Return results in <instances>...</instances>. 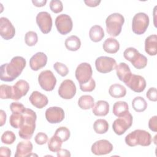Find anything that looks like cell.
Wrapping results in <instances>:
<instances>
[{"mask_svg":"<svg viewBox=\"0 0 157 157\" xmlns=\"http://www.w3.org/2000/svg\"><path fill=\"white\" fill-rule=\"evenodd\" d=\"M26 64V59L23 57L14 56L9 63L1 66V80L4 82H12L21 74Z\"/></svg>","mask_w":157,"mask_h":157,"instance_id":"6da1fadb","label":"cell"},{"mask_svg":"<svg viewBox=\"0 0 157 157\" xmlns=\"http://www.w3.org/2000/svg\"><path fill=\"white\" fill-rule=\"evenodd\" d=\"M24 120L20 128L18 135L23 139H30L36 129V121L37 115L36 112L32 109L26 108L23 113Z\"/></svg>","mask_w":157,"mask_h":157,"instance_id":"7a4b0ae2","label":"cell"},{"mask_svg":"<svg viewBox=\"0 0 157 157\" xmlns=\"http://www.w3.org/2000/svg\"><path fill=\"white\" fill-rule=\"evenodd\" d=\"M125 142L129 147L149 146L152 141L151 134L142 129H136L125 137Z\"/></svg>","mask_w":157,"mask_h":157,"instance_id":"3957f363","label":"cell"},{"mask_svg":"<svg viewBox=\"0 0 157 157\" xmlns=\"http://www.w3.org/2000/svg\"><path fill=\"white\" fill-rule=\"evenodd\" d=\"M124 22V18L120 13H113L109 15L106 20V31L108 34L112 37L118 36L122 29Z\"/></svg>","mask_w":157,"mask_h":157,"instance_id":"277c9868","label":"cell"},{"mask_svg":"<svg viewBox=\"0 0 157 157\" xmlns=\"http://www.w3.org/2000/svg\"><path fill=\"white\" fill-rule=\"evenodd\" d=\"M123 56L126 60L130 61L133 66L137 69H143L147 64V57L140 53L134 47L127 48L123 52Z\"/></svg>","mask_w":157,"mask_h":157,"instance_id":"5b68a950","label":"cell"},{"mask_svg":"<svg viewBox=\"0 0 157 157\" xmlns=\"http://www.w3.org/2000/svg\"><path fill=\"white\" fill-rule=\"evenodd\" d=\"M149 25V17L144 12L136 13L132 18V30L137 35L144 34Z\"/></svg>","mask_w":157,"mask_h":157,"instance_id":"8992f818","label":"cell"},{"mask_svg":"<svg viewBox=\"0 0 157 157\" xmlns=\"http://www.w3.org/2000/svg\"><path fill=\"white\" fill-rule=\"evenodd\" d=\"M132 121L133 117L129 112L124 115L118 117L113 121L112 124L114 132L118 136L123 134L132 126Z\"/></svg>","mask_w":157,"mask_h":157,"instance_id":"52a82bcc","label":"cell"},{"mask_svg":"<svg viewBox=\"0 0 157 157\" xmlns=\"http://www.w3.org/2000/svg\"><path fill=\"white\" fill-rule=\"evenodd\" d=\"M38 82L42 89L46 91H51L55 87L56 78L51 71L45 70L39 74Z\"/></svg>","mask_w":157,"mask_h":157,"instance_id":"ba28073f","label":"cell"},{"mask_svg":"<svg viewBox=\"0 0 157 157\" xmlns=\"http://www.w3.org/2000/svg\"><path fill=\"white\" fill-rule=\"evenodd\" d=\"M95 66L99 72L105 74L115 69L117 62L115 59L112 57L101 56L96 58Z\"/></svg>","mask_w":157,"mask_h":157,"instance_id":"9c48e42d","label":"cell"},{"mask_svg":"<svg viewBox=\"0 0 157 157\" xmlns=\"http://www.w3.org/2000/svg\"><path fill=\"white\" fill-rule=\"evenodd\" d=\"M55 26L57 31L61 34L66 35L72 29L73 23L72 18L67 14H60L55 19Z\"/></svg>","mask_w":157,"mask_h":157,"instance_id":"30bf717a","label":"cell"},{"mask_svg":"<svg viewBox=\"0 0 157 157\" xmlns=\"http://www.w3.org/2000/svg\"><path fill=\"white\" fill-rule=\"evenodd\" d=\"M93 71L91 65L88 63H82L76 68L75 78L80 84L88 82L92 77Z\"/></svg>","mask_w":157,"mask_h":157,"instance_id":"8fae6325","label":"cell"},{"mask_svg":"<svg viewBox=\"0 0 157 157\" xmlns=\"http://www.w3.org/2000/svg\"><path fill=\"white\" fill-rule=\"evenodd\" d=\"M76 86L70 79L63 80L58 90L59 96L64 99H71L76 94Z\"/></svg>","mask_w":157,"mask_h":157,"instance_id":"7c38bea8","label":"cell"},{"mask_svg":"<svg viewBox=\"0 0 157 157\" xmlns=\"http://www.w3.org/2000/svg\"><path fill=\"white\" fill-rule=\"evenodd\" d=\"M36 23L44 34L50 32L52 27V18L50 14L47 12H40L36 16Z\"/></svg>","mask_w":157,"mask_h":157,"instance_id":"4fadbf2b","label":"cell"},{"mask_svg":"<svg viewBox=\"0 0 157 157\" xmlns=\"http://www.w3.org/2000/svg\"><path fill=\"white\" fill-rule=\"evenodd\" d=\"M113 150L112 144L107 140L101 139L96 141L91 148V152L95 155H104L110 153Z\"/></svg>","mask_w":157,"mask_h":157,"instance_id":"5bb4252c","label":"cell"},{"mask_svg":"<svg viewBox=\"0 0 157 157\" xmlns=\"http://www.w3.org/2000/svg\"><path fill=\"white\" fill-rule=\"evenodd\" d=\"M0 34L5 40L12 39L15 34V29L6 17L0 18Z\"/></svg>","mask_w":157,"mask_h":157,"instance_id":"9a60e30c","label":"cell"},{"mask_svg":"<svg viewBox=\"0 0 157 157\" xmlns=\"http://www.w3.org/2000/svg\"><path fill=\"white\" fill-rule=\"evenodd\" d=\"M64 110L59 107H50L45 111V118L52 124L61 122L64 118Z\"/></svg>","mask_w":157,"mask_h":157,"instance_id":"2e32d148","label":"cell"},{"mask_svg":"<svg viewBox=\"0 0 157 157\" xmlns=\"http://www.w3.org/2000/svg\"><path fill=\"white\" fill-rule=\"evenodd\" d=\"M146 80L141 75L132 74L126 83L131 90L136 93L142 92L146 87Z\"/></svg>","mask_w":157,"mask_h":157,"instance_id":"e0dca14e","label":"cell"},{"mask_svg":"<svg viewBox=\"0 0 157 157\" xmlns=\"http://www.w3.org/2000/svg\"><path fill=\"white\" fill-rule=\"evenodd\" d=\"M13 95L12 99L18 101L25 96L29 90V83L25 80H19L12 86Z\"/></svg>","mask_w":157,"mask_h":157,"instance_id":"ac0fdd59","label":"cell"},{"mask_svg":"<svg viewBox=\"0 0 157 157\" xmlns=\"http://www.w3.org/2000/svg\"><path fill=\"white\" fill-rule=\"evenodd\" d=\"M47 63V56L44 52H37L29 59V66L33 71H37L44 67Z\"/></svg>","mask_w":157,"mask_h":157,"instance_id":"d6986e66","label":"cell"},{"mask_svg":"<svg viewBox=\"0 0 157 157\" xmlns=\"http://www.w3.org/2000/svg\"><path fill=\"white\" fill-rule=\"evenodd\" d=\"M29 100L31 104L37 109H42L48 102L47 97L37 91H34L30 95Z\"/></svg>","mask_w":157,"mask_h":157,"instance_id":"ffe728a7","label":"cell"},{"mask_svg":"<svg viewBox=\"0 0 157 157\" xmlns=\"http://www.w3.org/2000/svg\"><path fill=\"white\" fill-rule=\"evenodd\" d=\"M33 146L32 143L29 140L21 141L17 145L15 157H26L30 156L32 153Z\"/></svg>","mask_w":157,"mask_h":157,"instance_id":"44dd1931","label":"cell"},{"mask_svg":"<svg viewBox=\"0 0 157 157\" xmlns=\"http://www.w3.org/2000/svg\"><path fill=\"white\" fill-rule=\"evenodd\" d=\"M115 70L119 80L126 84L132 75L129 66L125 63H120L116 66Z\"/></svg>","mask_w":157,"mask_h":157,"instance_id":"7402d4cb","label":"cell"},{"mask_svg":"<svg viewBox=\"0 0 157 157\" xmlns=\"http://www.w3.org/2000/svg\"><path fill=\"white\" fill-rule=\"evenodd\" d=\"M145 52L150 55L155 56L157 53V36L152 34L148 36L145 40Z\"/></svg>","mask_w":157,"mask_h":157,"instance_id":"603a6c76","label":"cell"},{"mask_svg":"<svg viewBox=\"0 0 157 157\" xmlns=\"http://www.w3.org/2000/svg\"><path fill=\"white\" fill-rule=\"evenodd\" d=\"M92 112L96 116H105L109 112V104L105 101H98L93 106Z\"/></svg>","mask_w":157,"mask_h":157,"instance_id":"cb8c5ba5","label":"cell"},{"mask_svg":"<svg viewBox=\"0 0 157 157\" xmlns=\"http://www.w3.org/2000/svg\"><path fill=\"white\" fill-rule=\"evenodd\" d=\"M102 47L105 52L114 54L119 50L120 44L117 39L113 37H109L104 42Z\"/></svg>","mask_w":157,"mask_h":157,"instance_id":"d4e9b609","label":"cell"},{"mask_svg":"<svg viewBox=\"0 0 157 157\" xmlns=\"http://www.w3.org/2000/svg\"><path fill=\"white\" fill-rule=\"evenodd\" d=\"M89 36L93 42H99L104 37V29L99 25H94L90 29Z\"/></svg>","mask_w":157,"mask_h":157,"instance_id":"484cf974","label":"cell"},{"mask_svg":"<svg viewBox=\"0 0 157 157\" xmlns=\"http://www.w3.org/2000/svg\"><path fill=\"white\" fill-rule=\"evenodd\" d=\"M113 113L118 117H120L124 115L127 112H129V106L125 101H117L113 105L112 109Z\"/></svg>","mask_w":157,"mask_h":157,"instance_id":"4316f807","label":"cell"},{"mask_svg":"<svg viewBox=\"0 0 157 157\" xmlns=\"http://www.w3.org/2000/svg\"><path fill=\"white\" fill-rule=\"evenodd\" d=\"M64 44L68 50L75 52L80 48L81 41L77 36L72 35L66 38Z\"/></svg>","mask_w":157,"mask_h":157,"instance_id":"83f0119b","label":"cell"},{"mask_svg":"<svg viewBox=\"0 0 157 157\" xmlns=\"http://www.w3.org/2000/svg\"><path fill=\"white\" fill-rule=\"evenodd\" d=\"M109 93L114 98H120L126 95V90L124 86L120 84L115 83L109 87Z\"/></svg>","mask_w":157,"mask_h":157,"instance_id":"f1b7e54d","label":"cell"},{"mask_svg":"<svg viewBox=\"0 0 157 157\" xmlns=\"http://www.w3.org/2000/svg\"><path fill=\"white\" fill-rule=\"evenodd\" d=\"M94 104V100L90 95H83L80 97L78 101V105L80 109L88 110L93 107Z\"/></svg>","mask_w":157,"mask_h":157,"instance_id":"f546056e","label":"cell"},{"mask_svg":"<svg viewBox=\"0 0 157 157\" xmlns=\"http://www.w3.org/2000/svg\"><path fill=\"white\" fill-rule=\"evenodd\" d=\"M132 106L136 112H142L146 110L147 107V102L144 98L137 96L133 99L132 101Z\"/></svg>","mask_w":157,"mask_h":157,"instance_id":"4dcf8cb0","label":"cell"},{"mask_svg":"<svg viewBox=\"0 0 157 157\" xmlns=\"http://www.w3.org/2000/svg\"><path fill=\"white\" fill-rule=\"evenodd\" d=\"M93 129L97 134H104L109 129L108 122L104 119H98L93 123Z\"/></svg>","mask_w":157,"mask_h":157,"instance_id":"1f68e13d","label":"cell"},{"mask_svg":"<svg viewBox=\"0 0 157 157\" xmlns=\"http://www.w3.org/2000/svg\"><path fill=\"white\" fill-rule=\"evenodd\" d=\"M63 141L57 136L53 135L48 142V148L52 152H56L61 148Z\"/></svg>","mask_w":157,"mask_h":157,"instance_id":"d6a6232c","label":"cell"},{"mask_svg":"<svg viewBox=\"0 0 157 157\" xmlns=\"http://www.w3.org/2000/svg\"><path fill=\"white\" fill-rule=\"evenodd\" d=\"M24 117L23 113H14L10 116L9 123L12 127L14 128H20L23 122Z\"/></svg>","mask_w":157,"mask_h":157,"instance_id":"836d02e7","label":"cell"},{"mask_svg":"<svg viewBox=\"0 0 157 157\" xmlns=\"http://www.w3.org/2000/svg\"><path fill=\"white\" fill-rule=\"evenodd\" d=\"M13 95V88L12 86L2 84L0 86V98L2 99H12Z\"/></svg>","mask_w":157,"mask_h":157,"instance_id":"e575fe53","label":"cell"},{"mask_svg":"<svg viewBox=\"0 0 157 157\" xmlns=\"http://www.w3.org/2000/svg\"><path fill=\"white\" fill-rule=\"evenodd\" d=\"M54 135L59 137L64 142L69 139L71 132L65 126H61L55 131Z\"/></svg>","mask_w":157,"mask_h":157,"instance_id":"d590c367","label":"cell"},{"mask_svg":"<svg viewBox=\"0 0 157 157\" xmlns=\"http://www.w3.org/2000/svg\"><path fill=\"white\" fill-rule=\"evenodd\" d=\"M38 41V36L36 32L29 31L25 36V42L28 46L32 47L35 45Z\"/></svg>","mask_w":157,"mask_h":157,"instance_id":"8d00e7d4","label":"cell"},{"mask_svg":"<svg viewBox=\"0 0 157 157\" xmlns=\"http://www.w3.org/2000/svg\"><path fill=\"white\" fill-rule=\"evenodd\" d=\"M1 139L3 144L10 145L12 144L16 140V136L12 131H6L1 136Z\"/></svg>","mask_w":157,"mask_h":157,"instance_id":"74e56055","label":"cell"},{"mask_svg":"<svg viewBox=\"0 0 157 157\" xmlns=\"http://www.w3.org/2000/svg\"><path fill=\"white\" fill-rule=\"evenodd\" d=\"M53 67L56 72L62 77L66 76L69 73V69L67 66L60 62H56L53 65Z\"/></svg>","mask_w":157,"mask_h":157,"instance_id":"f35d334b","label":"cell"},{"mask_svg":"<svg viewBox=\"0 0 157 157\" xmlns=\"http://www.w3.org/2000/svg\"><path fill=\"white\" fill-rule=\"evenodd\" d=\"M96 87L95 80L91 77L90 80L83 84H80V88L83 92H91L94 90Z\"/></svg>","mask_w":157,"mask_h":157,"instance_id":"ab89813d","label":"cell"},{"mask_svg":"<svg viewBox=\"0 0 157 157\" xmlns=\"http://www.w3.org/2000/svg\"><path fill=\"white\" fill-rule=\"evenodd\" d=\"M50 8L53 12L58 13L63 10V5L59 0H52L50 2Z\"/></svg>","mask_w":157,"mask_h":157,"instance_id":"60d3db41","label":"cell"},{"mask_svg":"<svg viewBox=\"0 0 157 157\" xmlns=\"http://www.w3.org/2000/svg\"><path fill=\"white\" fill-rule=\"evenodd\" d=\"M10 109L14 113H23L26 108L21 103L18 102H13L10 105Z\"/></svg>","mask_w":157,"mask_h":157,"instance_id":"b9f144b4","label":"cell"},{"mask_svg":"<svg viewBox=\"0 0 157 157\" xmlns=\"http://www.w3.org/2000/svg\"><path fill=\"white\" fill-rule=\"evenodd\" d=\"M34 140L36 143L38 145H44L47 142L48 136L45 133L40 132L36 135Z\"/></svg>","mask_w":157,"mask_h":157,"instance_id":"7bdbcfd3","label":"cell"},{"mask_svg":"<svg viewBox=\"0 0 157 157\" xmlns=\"http://www.w3.org/2000/svg\"><path fill=\"white\" fill-rule=\"evenodd\" d=\"M146 96L150 101L156 102L157 101L156 88L155 87H151L149 88L146 93Z\"/></svg>","mask_w":157,"mask_h":157,"instance_id":"ee69618b","label":"cell"},{"mask_svg":"<svg viewBox=\"0 0 157 157\" xmlns=\"http://www.w3.org/2000/svg\"><path fill=\"white\" fill-rule=\"evenodd\" d=\"M148 127L153 132L157 131V116L155 115L151 117L148 121Z\"/></svg>","mask_w":157,"mask_h":157,"instance_id":"f6af8a7d","label":"cell"},{"mask_svg":"<svg viewBox=\"0 0 157 157\" xmlns=\"http://www.w3.org/2000/svg\"><path fill=\"white\" fill-rule=\"evenodd\" d=\"M0 155L1 156L10 157L11 156V150L7 147H1L0 148Z\"/></svg>","mask_w":157,"mask_h":157,"instance_id":"bcb514c9","label":"cell"},{"mask_svg":"<svg viewBox=\"0 0 157 157\" xmlns=\"http://www.w3.org/2000/svg\"><path fill=\"white\" fill-rule=\"evenodd\" d=\"M57 153V156L58 157H70L71 156V153L69 150H66V149H59L58 151H56Z\"/></svg>","mask_w":157,"mask_h":157,"instance_id":"7dc6e473","label":"cell"},{"mask_svg":"<svg viewBox=\"0 0 157 157\" xmlns=\"http://www.w3.org/2000/svg\"><path fill=\"white\" fill-rule=\"evenodd\" d=\"M101 1L100 0H85L84 2L86 4V6L89 7H96L98 6Z\"/></svg>","mask_w":157,"mask_h":157,"instance_id":"c3c4849f","label":"cell"},{"mask_svg":"<svg viewBox=\"0 0 157 157\" xmlns=\"http://www.w3.org/2000/svg\"><path fill=\"white\" fill-rule=\"evenodd\" d=\"M0 117H1V119H0L1 123H0V125H1V126H2L6 123V117H7L6 113V112L3 110H0Z\"/></svg>","mask_w":157,"mask_h":157,"instance_id":"681fc988","label":"cell"},{"mask_svg":"<svg viewBox=\"0 0 157 157\" xmlns=\"http://www.w3.org/2000/svg\"><path fill=\"white\" fill-rule=\"evenodd\" d=\"M33 4L36 6V7H43L47 3V0H42V1H36V0H33L32 1Z\"/></svg>","mask_w":157,"mask_h":157,"instance_id":"f907efd6","label":"cell"}]
</instances>
